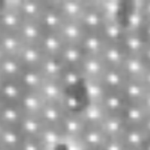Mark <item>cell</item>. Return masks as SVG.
Listing matches in <instances>:
<instances>
[{"mask_svg":"<svg viewBox=\"0 0 150 150\" xmlns=\"http://www.w3.org/2000/svg\"><path fill=\"white\" fill-rule=\"evenodd\" d=\"M25 42L21 35L14 32H0V55L18 57Z\"/></svg>","mask_w":150,"mask_h":150,"instance_id":"cell-16","label":"cell"},{"mask_svg":"<svg viewBox=\"0 0 150 150\" xmlns=\"http://www.w3.org/2000/svg\"><path fill=\"white\" fill-rule=\"evenodd\" d=\"M141 58L146 62L147 67H150V43L146 44V47H144L142 54H141Z\"/></svg>","mask_w":150,"mask_h":150,"instance_id":"cell-42","label":"cell"},{"mask_svg":"<svg viewBox=\"0 0 150 150\" xmlns=\"http://www.w3.org/2000/svg\"><path fill=\"white\" fill-rule=\"evenodd\" d=\"M148 115L149 113L146 111V108L140 103H128L122 113V117L127 127L134 128H142Z\"/></svg>","mask_w":150,"mask_h":150,"instance_id":"cell-19","label":"cell"},{"mask_svg":"<svg viewBox=\"0 0 150 150\" xmlns=\"http://www.w3.org/2000/svg\"><path fill=\"white\" fill-rule=\"evenodd\" d=\"M66 111L67 110L64 108L62 103H45L38 116L44 123V125L60 129Z\"/></svg>","mask_w":150,"mask_h":150,"instance_id":"cell-8","label":"cell"},{"mask_svg":"<svg viewBox=\"0 0 150 150\" xmlns=\"http://www.w3.org/2000/svg\"><path fill=\"white\" fill-rule=\"evenodd\" d=\"M141 81H142V83L144 85V87L148 89V91H150V67L147 68L144 75H143V77L141 78Z\"/></svg>","mask_w":150,"mask_h":150,"instance_id":"cell-44","label":"cell"},{"mask_svg":"<svg viewBox=\"0 0 150 150\" xmlns=\"http://www.w3.org/2000/svg\"><path fill=\"white\" fill-rule=\"evenodd\" d=\"M99 81L104 86L107 91H120L124 88L128 83V78L124 75L121 68H106L104 74L102 75Z\"/></svg>","mask_w":150,"mask_h":150,"instance_id":"cell-12","label":"cell"},{"mask_svg":"<svg viewBox=\"0 0 150 150\" xmlns=\"http://www.w3.org/2000/svg\"><path fill=\"white\" fill-rule=\"evenodd\" d=\"M125 30H127V27L122 22H119V21H105L99 33L102 34V36L104 38L106 42L121 43Z\"/></svg>","mask_w":150,"mask_h":150,"instance_id":"cell-34","label":"cell"},{"mask_svg":"<svg viewBox=\"0 0 150 150\" xmlns=\"http://www.w3.org/2000/svg\"><path fill=\"white\" fill-rule=\"evenodd\" d=\"M59 34L66 44H76L79 45L83 35L86 34V30L83 27L80 22H75V21H64L63 25L61 26Z\"/></svg>","mask_w":150,"mask_h":150,"instance_id":"cell-26","label":"cell"},{"mask_svg":"<svg viewBox=\"0 0 150 150\" xmlns=\"http://www.w3.org/2000/svg\"><path fill=\"white\" fill-rule=\"evenodd\" d=\"M127 104H128L127 99L120 91L106 90L100 100V105L104 108L106 114H114V115H122Z\"/></svg>","mask_w":150,"mask_h":150,"instance_id":"cell-21","label":"cell"},{"mask_svg":"<svg viewBox=\"0 0 150 150\" xmlns=\"http://www.w3.org/2000/svg\"><path fill=\"white\" fill-rule=\"evenodd\" d=\"M18 150H47L36 138H25Z\"/></svg>","mask_w":150,"mask_h":150,"instance_id":"cell-39","label":"cell"},{"mask_svg":"<svg viewBox=\"0 0 150 150\" xmlns=\"http://www.w3.org/2000/svg\"><path fill=\"white\" fill-rule=\"evenodd\" d=\"M85 125H93V127H100L103 120L105 119L106 112L102 107L100 103H90L85 102L81 108L78 111Z\"/></svg>","mask_w":150,"mask_h":150,"instance_id":"cell-18","label":"cell"},{"mask_svg":"<svg viewBox=\"0 0 150 150\" xmlns=\"http://www.w3.org/2000/svg\"><path fill=\"white\" fill-rule=\"evenodd\" d=\"M45 78L49 79H59L64 69V64L58 57H47L45 55L42 64L38 68Z\"/></svg>","mask_w":150,"mask_h":150,"instance_id":"cell-38","label":"cell"},{"mask_svg":"<svg viewBox=\"0 0 150 150\" xmlns=\"http://www.w3.org/2000/svg\"><path fill=\"white\" fill-rule=\"evenodd\" d=\"M18 58L25 68H40L44 60L45 54L38 44L25 43L18 54Z\"/></svg>","mask_w":150,"mask_h":150,"instance_id":"cell-23","label":"cell"},{"mask_svg":"<svg viewBox=\"0 0 150 150\" xmlns=\"http://www.w3.org/2000/svg\"><path fill=\"white\" fill-rule=\"evenodd\" d=\"M25 69L15 55H0V80H17Z\"/></svg>","mask_w":150,"mask_h":150,"instance_id":"cell-10","label":"cell"},{"mask_svg":"<svg viewBox=\"0 0 150 150\" xmlns=\"http://www.w3.org/2000/svg\"><path fill=\"white\" fill-rule=\"evenodd\" d=\"M17 0H2L0 4V32L18 33L24 18L16 8Z\"/></svg>","mask_w":150,"mask_h":150,"instance_id":"cell-1","label":"cell"},{"mask_svg":"<svg viewBox=\"0 0 150 150\" xmlns=\"http://www.w3.org/2000/svg\"><path fill=\"white\" fill-rule=\"evenodd\" d=\"M105 44L106 41L99 32H86L79 45L86 55L99 57Z\"/></svg>","mask_w":150,"mask_h":150,"instance_id":"cell-27","label":"cell"},{"mask_svg":"<svg viewBox=\"0 0 150 150\" xmlns=\"http://www.w3.org/2000/svg\"><path fill=\"white\" fill-rule=\"evenodd\" d=\"M141 104H142L143 107L146 108V111L150 114V91L147 93V95H146V97L143 98V100L141 102Z\"/></svg>","mask_w":150,"mask_h":150,"instance_id":"cell-46","label":"cell"},{"mask_svg":"<svg viewBox=\"0 0 150 150\" xmlns=\"http://www.w3.org/2000/svg\"><path fill=\"white\" fill-rule=\"evenodd\" d=\"M106 139L107 138L102 131L100 127L93 125H85L78 138L85 150H100Z\"/></svg>","mask_w":150,"mask_h":150,"instance_id":"cell-4","label":"cell"},{"mask_svg":"<svg viewBox=\"0 0 150 150\" xmlns=\"http://www.w3.org/2000/svg\"><path fill=\"white\" fill-rule=\"evenodd\" d=\"M43 127H44V123L42 122L38 115L25 114L21 121V123H19V125H18V129L25 138H36V139H38Z\"/></svg>","mask_w":150,"mask_h":150,"instance_id":"cell-30","label":"cell"},{"mask_svg":"<svg viewBox=\"0 0 150 150\" xmlns=\"http://www.w3.org/2000/svg\"><path fill=\"white\" fill-rule=\"evenodd\" d=\"M141 33L146 38L147 43H150V21H146L142 30H141Z\"/></svg>","mask_w":150,"mask_h":150,"instance_id":"cell-43","label":"cell"},{"mask_svg":"<svg viewBox=\"0 0 150 150\" xmlns=\"http://www.w3.org/2000/svg\"><path fill=\"white\" fill-rule=\"evenodd\" d=\"M81 91L86 102L100 103L106 90L98 79H83Z\"/></svg>","mask_w":150,"mask_h":150,"instance_id":"cell-35","label":"cell"},{"mask_svg":"<svg viewBox=\"0 0 150 150\" xmlns=\"http://www.w3.org/2000/svg\"><path fill=\"white\" fill-rule=\"evenodd\" d=\"M38 140L43 143V146L47 150H57L63 144L64 137L59 128L44 125L38 137Z\"/></svg>","mask_w":150,"mask_h":150,"instance_id":"cell-31","label":"cell"},{"mask_svg":"<svg viewBox=\"0 0 150 150\" xmlns=\"http://www.w3.org/2000/svg\"><path fill=\"white\" fill-rule=\"evenodd\" d=\"M64 18L55 7L54 0H47V6L45 8L42 17L40 18V24L46 32H59L64 23Z\"/></svg>","mask_w":150,"mask_h":150,"instance_id":"cell-14","label":"cell"},{"mask_svg":"<svg viewBox=\"0 0 150 150\" xmlns=\"http://www.w3.org/2000/svg\"><path fill=\"white\" fill-rule=\"evenodd\" d=\"M44 104V99L41 97L38 91H25L18 103L25 114L33 115H38Z\"/></svg>","mask_w":150,"mask_h":150,"instance_id":"cell-33","label":"cell"},{"mask_svg":"<svg viewBox=\"0 0 150 150\" xmlns=\"http://www.w3.org/2000/svg\"><path fill=\"white\" fill-rule=\"evenodd\" d=\"M100 59L108 68H121L128 54L120 43L106 42L103 51L100 53Z\"/></svg>","mask_w":150,"mask_h":150,"instance_id":"cell-13","label":"cell"},{"mask_svg":"<svg viewBox=\"0 0 150 150\" xmlns=\"http://www.w3.org/2000/svg\"><path fill=\"white\" fill-rule=\"evenodd\" d=\"M140 10L146 21H150V0H139Z\"/></svg>","mask_w":150,"mask_h":150,"instance_id":"cell-41","label":"cell"},{"mask_svg":"<svg viewBox=\"0 0 150 150\" xmlns=\"http://www.w3.org/2000/svg\"><path fill=\"white\" fill-rule=\"evenodd\" d=\"M24 139L18 128L0 125V150H18Z\"/></svg>","mask_w":150,"mask_h":150,"instance_id":"cell-24","label":"cell"},{"mask_svg":"<svg viewBox=\"0 0 150 150\" xmlns=\"http://www.w3.org/2000/svg\"><path fill=\"white\" fill-rule=\"evenodd\" d=\"M127 124L123 120L122 115L106 114L105 119L100 124V129L106 135V138H120Z\"/></svg>","mask_w":150,"mask_h":150,"instance_id":"cell-29","label":"cell"},{"mask_svg":"<svg viewBox=\"0 0 150 150\" xmlns=\"http://www.w3.org/2000/svg\"><path fill=\"white\" fill-rule=\"evenodd\" d=\"M85 55L86 54L83 53V49L80 47V45L66 44L63 51L61 53L60 59L66 67L79 69L83 58H85Z\"/></svg>","mask_w":150,"mask_h":150,"instance_id":"cell-36","label":"cell"},{"mask_svg":"<svg viewBox=\"0 0 150 150\" xmlns=\"http://www.w3.org/2000/svg\"><path fill=\"white\" fill-rule=\"evenodd\" d=\"M25 90L17 80H0V102L18 104Z\"/></svg>","mask_w":150,"mask_h":150,"instance_id":"cell-25","label":"cell"},{"mask_svg":"<svg viewBox=\"0 0 150 150\" xmlns=\"http://www.w3.org/2000/svg\"><path fill=\"white\" fill-rule=\"evenodd\" d=\"M46 6L47 0H17L16 4V8L24 21L32 22H40Z\"/></svg>","mask_w":150,"mask_h":150,"instance_id":"cell-3","label":"cell"},{"mask_svg":"<svg viewBox=\"0 0 150 150\" xmlns=\"http://www.w3.org/2000/svg\"><path fill=\"white\" fill-rule=\"evenodd\" d=\"M147 64L143 61L141 57L138 55H128L127 59L124 60L122 64V71L127 76L128 79L132 80H141L146 70H147Z\"/></svg>","mask_w":150,"mask_h":150,"instance_id":"cell-28","label":"cell"},{"mask_svg":"<svg viewBox=\"0 0 150 150\" xmlns=\"http://www.w3.org/2000/svg\"><path fill=\"white\" fill-rule=\"evenodd\" d=\"M45 77L38 68H25L17 81L25 91H38Z\"/></svg>","mask_w":150,"mask_h":150,"instance_id":"cell-22","label":"cell"},{"mask_svg":"<svg viewBox=\"0 0 150 150\" xmlns=\"http://www.w3.org/2000/svg\"><path fill=\"white\" fill-rule=\"evenodd\" d=\"M120 140L128 150H142L148 137L146 135L142 128L127 127L120 137Z\"/></svg>","mask_w":150,"mask_h":150,"instance_id":"cell-20","label":"cell"},{"mask_svg":"<svg viewBox=\"0 0 150 150\" xmlns=\"http://www.w3.org/2000/svg\"><path fill=\"white\" fill-rule=\"evenodd\" d=\"M100 150H128L120 138H107Z\"/></svg>","mask_w":150,"mask_h":150,"instance_id":"cell-40","label":"cell"},{"mask_svg":"<svg viewBox=\"0 0 150 150\" xmlns=\"http://www.w3.org/2000/svg\"><path fill=\"white\" fill-rule=\"evenodd\" d=\"M142 130L144 131V133H146V135H147V137H148V138L150 139V114L148 115V117L146 119V121H144V123H143Z\"/></svg>","mask_w":150,"mask_h":150,"instance_id":"cell-45","label":"cell"},{"mask_svg":"<svg viewBox=\"0 0 150 150\" xmlns=\"http://www.w3.org/2000/svg\"><path fill=\"white\" fill-rule=\"evenodd\" d=\"M38 93L45 103H62L66 96V89L59 79L45 78Z\"/></svg>","mask_w":150,"mask_h":150,"instance_id":"cell-7","label":"cell"},{"mask_svg":"<svg viewBox=\"0 0 150 150\" xmlns=\"http://www.w3.org/2000/svg\"><path fill=\"white\" fill-rule=\"evenodd\" d=\"M105 63L97 55H85L79 67V71L83 79H100L106 69Z\"/></svg>","mask_w":150,"mask_h":150,"instance_id":"cell-15","label":"cell"},{"mask_svg":"<svg viewBox=\"0 0 150 150\" xmlns=\"http://www.w3.org/2000/svg\"><path fill=\"white\" fill-rule=\"evenodd\" d=\"M120 44L123 46L124 51L128 55L141 57L143 50L146 47V44H147V41L141 32L127 28Z\"/></svg>","mask_w":150,"mask_h":150,"instance_id":"cell-11","label":"cell"},{"mask_svg":"<svg viewBox=\"0 0 150 150\" xmlns=\"http://www.w3.org/2000/svg\"><path fill=\"white\" fill-rule=\"evenodd\" d=\"M54 4L66 21L79 22L88 0H54Z\"/></svg>","mask_w":150,"mask_h":150,"instance_id":"cell-5","label":"cell"},{"mask_svg":"<svg viewBox=\"0 0 150 150\" xmlns=\"http://www.w3.org/2000/svg\"><path fill=\"white\" fill-rule=\"evenodd\" d=\"M38 46L42 49L45 55L60 58L61 53L66 46V42L61 38L59 32H46L45 30L43 36L38 42Z\"/></svg>","mask_w":150,"mask_h":150,"instance_id":"cell-9","label":"cell"},{"mask_svg":"<svg viewBox=\"0 0 150 150\" xmlns=\"http://www.w3.org/2000/svg\"><path fill=\"white\" fill-rule=\"evenodd\" d=\"M25 113L18 104L0 102V125L18 128Z\"/></svg>","mask_w":150,"mask_h":150,"instance_id":"cell-17","label":"cell"},{"mask_svg":"<svg viewBox=\"0 0 150 150\" xmlns=\"http://www.w3.org/2000/svg\"><path fill=\"white\" fill-rule=\"evenodd\" d=\"M44 28L40 22H32V21H24L23 25L18 30L23 41L28 44H38L41 38L44 34Z\"/></svg>","mask_w":150,"mask_h":150,"instance_id":"cell-32","label":"cell"},{"mask_svg":"<svg viewBox=\"0 0 150 150\" xmlns=\"http://www.w3.org/2000/svg\"><path fill=\"white\" fill-rule=\"evenodd\" d=\"M148 93V89L144 87L141 80H132L128 79L124 88L122 90L123 96L125 97L128 103H140L143 100Z\"/></svg>","mask_w":150,"mask_h":150,"instance_id":"cell-37","label":"cell"},{"mask_svg":"<svg viewBox=\"0 0 150 150\" xmlns=\"http://www.w3.org/2000/svg\"><path fill=\"white\" fill-rule=\"evenodd\" d=\"M142 150H150V139H149V138H148L147 142L144 143V147H143Z\"/></svg>","mask_w":150,"mask_h":150,"instance_id":"cell-47","label":"cell"},{"mask_svg":"<svg viewBox=\"0 0 150 150\" xmlns=\"http://www.w3.org/2000/svg\"><path fill=\"white\" fill-rule=\"evenodd\" d=\"M85 123L78 111H66L60 130L64 139H78Z\"/></svg>","mask_w":150,"mask_h":150,"instance_id":"cell-6","label":"cell"},{"mask_svg":"<svg viewBox=\"0 0 150 150\" xmlns=\"http://www.w3.org/2000/svg\"><path fill=\"white\" fill-rule=\"evenodd\" d=\"M105 16L98 7L96 0H88L87 7L80 18V24L86 32H100L104 23Z\"/></svg>","mask_w":150,"mask_h":150,"instance_id":"cell-2","label":"cell"}]
</instances>
